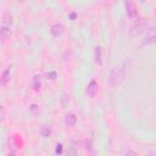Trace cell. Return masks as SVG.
Instances as JSON below:
<instances>
[{"mask_svg":"<svg viewBox=\"0 0 156 156\" xmlns=\"http://www.w3.org/2000/svg\"><path fill=\"white\" fill-rule=\"evenodd\" d=\"M146 28H147V21H146L145 18H138V20L135 21V23L130 27V29H129V35H130L132 38H135V37L140 35L144 30H146Z\"/></svg>","mask_w":156,"mask_h":156,"instance_id":"obj_1","label":"cell"},{"mask_svg":"<svg viewBox=\"0 0 156 156\" xmlns=\"http://www.w3.org/2000/svg\"><path fill=\"white\" fill-rule=\"evenodd\" d=\"M123 77H124L123 69L119 67H115L110 73V83L112 85H118L123 80Z\"/></svg>","mask_w":156,"mask_h":156,"instance_id":"obj_2","label":"cell"},{"mask_svg":"<svg viewBox=\"0 0 156 156\" xmlns=\"http://www.w3.org/2000/svg\"><path fill=\"white\" fill-rule=\"evenodd\" d=\"M156 43V28H149L146 29L144 37H143V45H150Z\"/></svg>","mask_w":156,"mask_h":156,"instance_id":"obj_3","label":"cell"},{"mask_svg":"<svg viewBox=\"0 0 156 156\" xmlns=\"http://www.w3.org/2000/svg\"><path fill=\"white\" fill-rule=\"evenodd\" d=\"M124 6H126V11H127V15L132 18L136 17L138 16V11H136V7L134 6L133 1L132 0H126L124 1Z\"/></svg>","mask_w":156,"mask_h":156,"instance_id":"obj_4","label":"cell"},{"mask_svg":"<svg viewBox=\"0 0 156 156\" xmlns=\"http://www.w3.org/2000/svg\"><path fill=\"white\" fill-rule=\"evenodd\" d=\"M99 91V85L95 80H90L88 87H87V95L90 98H94Z\"/></svg>","mask_w":156,"mask_h":156,"instance_id":"obj_5","label":"cell"},{"mask_svg":"<svg viewBox=\"0 0 156 156\" xmlns=\"http://www.w3.org/2000/svg\"><path fill=\"white\" fill-rule=\"evenodd\" d=\"M76 123H77V116H76V113H72L71 112V113H67L65 116V124L67 127H74Z\"/></svg>","mask_w":156,"mask_h":156,"instance_id":"obj_6","label":"cell"},{"mask_svg":"<svg viewBox=\"0 0 156 156\" xmlns=\"http://www.w3.org/2000/svg\"><path fill=\"white\" fill-rule=\"evenodd\" d=\"M94 58H95V62L99 66H102V63H104V60H102V49L100 46H96L94 49Z\"/></svg>","mask_w":156,"mask_h":156,"instance_id":"obj_7","label":"cell"},{"mask_svg":"<svg viewBox=\"0 0 156 156\" xmlns=\"http://www.w3.org/2000/svg\"><path fill=\"white\" fill-rule=\"evenodd\" d=\"M63 32H65V27L61 23H56L51 27V34L54 37H60V35H62Z\"/></svg>","mask_w":156,"mask_h":156,"instance_id":"obj_8","label":"cell"},{"mask_svg":"<svg viewBox=\"0 0 156 156\" xmlns=\"http://www.w3.org/2000/svg\"><path fill=\"white\" fill-rule=\"evenodd\" d=\"M10 76H11V66H9L1 74V78H0V83L2 87H5L7 84V82L10 80Z\"/></svg>","mask_w":156,"mask_h":156,"instance_id":"obj_9","label":"cell"},{"mask_svg":"<svg viewBox=\"0 0 156 156\" xmlns=\"http://www.w3.org/2000/svg\"><path fill=\"white\" fill-rule=\"evenodd\" d=\"M18 145H20V143H18V140H17L15 136H11V138L9 139V147H10V150H11V154H15L16 150L21 149V146H18Z\"/></svg>","mask_w":156,"mask_h":156,"instance_id":"obj_10","label":"cell"},{"mask_svg":"<svg viewBox=\"0 0 156 156\" xmlns=\"http://www.w3.org/2000/svg\"><path fill=\"white\" fill-rule=\"evenodd\" d=\"M0 37H1V40H2V41L7 40V39L11 37V30H10V27L1 26V28H0Z\"/></svg>","mask_w":156,"mask_h":156,"instance_id":"obj_11","label":"cell"},{"mask_svg":"<svg viewBox=\"0 0 156 156\" xmlns=\"http://www.w3.org/2000/svg\"><path fill=\"white\" fill-rule=\"evenodd\" d=\"M11 24H12V16L10 13H5L2 16V20H1V26L11 27Z\"/></svg>","mask_w":156,"mask_h":156,"instance_id":"obj_12","label":"cell"},{"mask_svg":"<svg viewBox=\"0 0 156 156\" xmlns=\"http://www.w3.org/2000/svg\"><path fill=\"white\" fill-rule=\"evenodd\" d=\"M40 87H41V79H40V76H34V78H33V83H32V88L35 90V91H38V90H40Z\"/></svg>","mask_w":156,"mask_h":156,"instance_id":"obj_13","label":"cell"},{"mask_svg":"<svg viewBox=\"0 0 156 156\" xmlns=\"http://www.w3.org/2000/svg\"><path fill=\"white\" fill-rule=\"evenodd\" d=\"M40 134H41V136H44V138H48V136L51 134V129H50V127H48V126H44V127L40 129Z\"/></svg>","mask_w":156,"mask_h":156,"instance_id":"obj_14","label":"cell"},{"mask_svg":"<svg viewBox=\"0 0 156 156\" xmlns=\"http://www.w3.org/2000/svg\"><path fill=\"white\" fill-rule=\"evenodd\" d=\"M116 1H117V0H102V5H104L105 7H111L112 5H115Z\"/></svg>","mask_w":156,"mask_h":156,"instance_id":"obj_15","label":"cell"},{"mask_svg":"<svg viewBox=\"0 0 156 156\" xmlns=\"http://www.w3.org/2000/svg\"><path fill=\"white\" fill-rule=\"evenodd\" d=\"M56 72H49V73H46V77H48V79H51V80H54L55 78H56Z\"/></svg>","mask_w":156,"mask_h":156,"instance_id":"obj_16","label":"cell"},{"mask_svg":"<svg viewBox=\"0 0 156 156\" xmlns=\"http://www.w3.org/2000/svg\"><path fill=\"white\" fill-rule=\"evenodd\" d=\"M62 151H63L62 144H57V145H56V149H55V152H56V154H62Z\"/></svg>","mask_w":156,"mask_h":156,"instance_id":"obj_17","label":"cell"},{"mask_svg":"<svg viewBox=\"0 0 156 156\" xmlns=\"http://www.w3.org/2000/svg\"><path fill=\"white\" fill-rule=\"evenodd\" d=\"M123 155H136V151H133V150H124L123 152H122Z\"/></svg>","mask_w":156,"mask_h":156,"instance_id":"obj_18","label":"cell"},{"mask_svg":"<svg viewBox=\"0 0 156 156\" xmlns=\"http://www.w3.org/2000/svg\"><path fill=\"white\" fill-rule=\"evenodd\" d=\"M0 111H1V122H4L5 121V107L1 106L0 107Z\"/></svg>","mask_w":156,"mask_h":156,"instance_id":"obj_19","label":"cell"},{"mask_svg":"<svg viewBox=\"0 0 156 156\" xmlns=\"http://www.w3.org/2000/svg\"><path fill=\"white\" fill-rule=\"evenodd\" d=\"M71 18H72V21H74V18H76V13H71Z\"/></svg>","mask_w":156,"mask_h":156,"instance_id":"obj_20","label":"cell"}]
</instances>
